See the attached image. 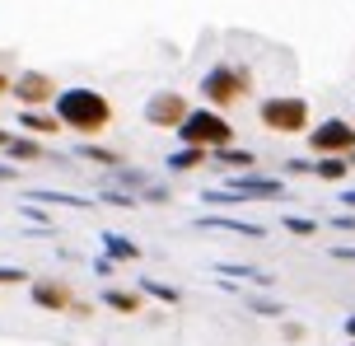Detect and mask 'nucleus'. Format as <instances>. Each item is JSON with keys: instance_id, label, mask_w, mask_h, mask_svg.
<instances>
[{"instance_id": "nucleus-1", "label": "nucleus", "mask_w": 355, "mask_h": 346, "mask_svg": "<svg viewBox=\"0 0 355 346\" xmlns=\"http://www.w3.org/2000/svg\"><path fill=\"white\" fill-rule=\"evenodd\" d=\"M52 108H56L61 131H75L80 141H98V136L112 127V103H107V94L89 89V85H66V89H56Z\"/></svg>"}, {"instance_id": "nucleus-2", "label": "nucleus", "mask_w": 355, "mask_h": 346, "mask_svg": "<svg viewBox=\"0 0 355 346\" xmlns=\"http://www.w3.org/2000/svg\"><path fill=\"white\" fill-rule=\"evenodd\" d=\"M201 98H206V108H220V112L239 108L243 98H252V71L248 66H234V61L211 66L201 75Z\"/></svg>"}, {"instance_id": "nucleus-3", "label": "nucleus", "mask_w": 355, "mask_h": 346, "mask_svg": "<svg viewBox=\"0 0 355 346\" xmlns=\"http://www.w3.org/2000/svg\"><path fill=\"white\" fill-rule=\"evenodd\" d=\"M178 141L182 146H201V150H220V146H234V122L225 117L220 108H187V117L178 122Z\"/></svg>"}, {"instance_id": "nucleus-4", "label": "nucleus", "mask_w": 355, "mask_h": 346, "mask_svg": "<svg viewBox=\"0 0 355 346\" xmlns=\"http://www.w3.org/2000/svg\"><path fill=\"white\" fill-rule=\"evenodd\" d=\"M257 122L266 131H276V136H304L313 127V108L300 94H271V98L257 103Z\"/></svg>"}, {"instance_id": "nucleus-5", "label": "nucleus", "mask_w": 355, "mask_h": 346, "mask_svg": "<svg viewBox=\"0 0 355 346\" xmlns=\"http://www.w3.org/2000/svg\"><path fill=\"white\" fill-rule=\"evenodd\" d=\"M304 136H309L313 155H351L355 150V122H346V117H322L318 127H309Z\"/></svg>"}, {"instance_id": "nucleus-6", "label": "nucleus", "mask_w": 355, "mask_h": 346, "mask_svg": "<svg viewBox=\"0 0 355 346\" xmlns=\"http://www.w3.org/2000/svg\"><path fill=\"white\" fill-rule=\"evenodd\" d=\"M225 192L239 197V206H243V201H281V197H290V187H285L281 178H266V173H257V168H248V173H230Z\"/></svg>"}, {"instance_id": "nucleus-7", "label": "nucleus", "mask_w": 355, "mask_h": 346, "mask_svg": "<svg viewBox=\"0 0 355 346\" xmlns=\"http://www.w3.org/2000/svg\"><path fill=\"white\" fill-rule=\"evenodd\" d=\"M10 94L19 98V108H52L56 80L47 71H19V75H10Z\"/></svg>"}, {"instance_id": "nucleus-8", "label": "nucleus", "mask_w": 355, "mask_h": 346, "mask_svg": "<svg viewBox=\"0 0 355 346\" xmlns=\"http://www.w3.org/2000/svg\"><path fill=\"white\" fill-rule=\"evenodd\" d=\"M187 108H192V103H187L178 89H159V94H150V98H145L141 117L150 122V127H159V131H173L178 122L187 117Z\"/></svg>"}, {"instance_id": "nucleus-9", "label": "nucleus", "mask_w": 355, "mask_h": 346, "mask_svg": "<svg viewBox=\"0 0 355 346\" xmlns=\"http://www.w3.org/2000/svg\"><path fill=\"white\" fill-rule=\"evenodd\" d=\"M28 295H33L37 309H47V313H66L75 304V291L66 286V281H56V276H37V281H28Z\"/></svg>"}, {"instance_id": "nucleus-10", "label": "nucleus", "mask_w": 355, "mask_h": 346, "mask_svg": "<svg viewBox=\"0 0 355 346\" xmlns=\"http://www.w3.org/2000/svg\"><path fill=\"white\" fill-rule=\"evenodd\" d=\"M0 155H5L10 164H37V159H47V150H42V141H37V136H10Z\"/></svg>"}, {"instance_id": "nucleus-11", "label": "nucleus", "mask_w": 355, "mask_h": 346, "mask_svg": "<svg viewBox=\"0 0 355 346\" xmlns=\"http://www.w3.org/2000/svg\"><path fill=\"white\" fill-rule=\"evenodd\" d=\"M19 127L28 131V136H56L61 122H56V112H47V108H24L19 112Z\"/></svg>"}, {"instance_id": "nucleus-12", "label": "nucleus", "mask_w": 355, "mask_h": 346, "mask_svg": "<svg viewBox=\"0 0 355 346\" xmlns=\"http://www.w3.org/2000/svg\"><path fill=\"white\" fill-rule=\"evenodd\" d=\"M211 159H215L220 168H230V173H248V168H257V155H252V150H239V146L211 150Z\"/></svg>"}, {"instance_id": "nucleus-13", "label": "nucleus", "mask_w": 355, "mask_h": 346, "mask_svg": "<svg viewBox=\"0 0 355 346\" xmlns=\"http://www.w3.org/2000/svg\"><path fill=\"white\" fill-rule=\"evenodd\" d=\"M98 300H103L112 313H141V309H145V295H141V291H122V286H107Z\"/></svg>"}, {"instance_id": "nucleus-14", "label": "nucleus", "mask_w": 355, "mask_h": 346, "mask_svg": "<svg viewBox=\"0 0 355 346\" xmlns=\"http://www.w3.org/2000/svg\"><path fill=\"white\" fill-rule=\"evenodd\" d=\"M201 164H211V150H201V146H178L168 155V173H192Z\"/></svg>"}, {"instance_id": "nucleus-15", "label": "nucleus", "mask_w": 355, "mask_h": 346, "mask_svg": "<svg viewBox=\"0 0 355 346\" xmlns=\"http://www.w3.org/2000/svg\"><path fill=\"white\" fill-rule=\"evenodd\" d=\"M103 253L112 257V262H141V243H131V239H122V234H112V230H103Z\"/></svg>"}, {"instance_id": "nucleus-16", "label": "nucleus", "mask_w": 355, "mask_h": 346, "mask_svg": "<svg viewBox=\"0 0 355 346\" xmlns=\"http://www.w3.org/2000/svg\"><path fill=\"white\" fill-rule=\"evenodd\" d=\"M75 159H89V164H98V168H117L122 164V155L107 150V146H98V141H80V146H75Z\"/></svg>"}, {"instance_id": "nucleus-17", "label": "nucleus", "mask_w": 355, "mask_h": 346, "mask_svg": "<svg viewBox=\"0 0 355 346\" xmlns=\"http://www.w3.org/2000/svg\"><path fill=\"white\" fill-rule=\"evenodd\" d=\"M346 173H351L346 155H313V178H322V182H341Z\"/></svg>"}, {"instance_id": "nucleus-18", "label": "nucleus", "mask_w": 355, "mask_h": 346, "mask_svg": "<svg viewBox=\"0 0 355 346\" xmlns=\"http://www.w3.org/2000/svg\"><path fill=\"white\" fill-rule=\"evenodd\" d=\"M230 230V234H248V239H266V230L262 225H248V220H234V216H206L201 220V230Z\"/></svg>"}, {"instance_id": "nucleus-19", "label": "nucleus", "mask_w": 355, "mask_h": 346, "mask_svg": "<svg viewBox=\"0 0 355 346\" xmlns=\"http://www.w3.org/2000/svg\"><path fill=\"white\" fill-rule=\"evenodd\" d=\"M107 173H112V178L122 182V187H131V192H136V197H141V187H150V173H145V168H126V164H117V168H107Z\"/></svg>"}, {"instance_id": "nucleus-20", "label": "nucleus", "mask_w": 355, "mask_h": 346, "mask_svg": "<svg viewBox=\"0 0 355 346\" xmlns=\"http://www.w3.org/2000/svg\"><path fill=\"white\" fill-rule=\"evenodd\" d=\"M136 291H141V295H155V300H164V304H182V291H178V286H164V281H155V276H145Z\"/></svg>"}, {"instance_id": "nucleus-21", "label": "nucleus", "mask_w": 355, "mask_h": 346, "mask_svg": "<svg viewBox=\"0 0 355 346\" xmlns=\"http://www.w3.org/2000/svg\"><path fill=\"white\" fill-rule=\"evenodd\" d=\"M28 201H47V206H71V211H89L85 197H66V192H28Z\"/></svg>"}, {"instance_id": "nucleus-22", "label": "nucleus", "mask_w": 355, "mask_h": 346, "mask_svg": "<svg viewBox=\"0 0 355 346\" xmlns=\"http://www.w3.org/2000/svg\"><path fill=\"white\" fill-rule=\"evenodd\" d=\"M243 304H248L252 313H262V318H285V304L266 300V295H243Z\"/></svg>"}, {"instance_id": "nucleus-23", "label": "nucleus", "mask_w": 355, "mask_h": 346, "mask_svg": "<svg viewBox=\"0 0 355 346\" xmlns=\"http://www.w3.org/2000/svg\"><path fill=\"white\" fill-rule=\"evenodd\" d=\"M98 201L122 206V211H136V206H141V197H136V192H122V187H103V192H98Z\"/></svg>"}, {"instance_id": "nucleus-24", "label": "nucleus", "mask_w": 355, "mask_h": 346, "mask_svg": "<svg viewBox=\"0 0 355 346\" xmlns=\"http://www.w3.org/2000/svg\"><path fill=\"white\" fill-rule=\"evenodd\" d=\"M281 225L290 230V234H300V239L318 234V220H309V216H281Z\"/></svg>"}, {"instance_id": "nucleus-25", "label": "nucleus", "mask_w": 355, "mask_h": 346, "mask_svg": "<svg viewBox=\"0 0 355 346\" xmlns=\"http://www.w3.org/2000/svg\"><path fill=\"white\" fill-rule=\"evenodd\" d=\"M220 272H225V276H243V281H252V286H271V276L257 272V267H234V262H225Z\"/></svg>"}, {"instance_id": "nucleus-26", "label": "nucleus", "mask_w": 355, "mask_h": 346, "mask_svg": "<svg viewBox=\"0 0 355 346\" xmlns=\"http://www.w3.org/2000/svg\"><path fill=\"white\" fill-rule=\"evenodd\" d=\"M141 201H155V206H164V201H173V192H168V187H159V182H150V187H141Z\"/></svg>"}, {"instance_id": "nucleus-27", "label": "nucleus", "mask_w": 355, "mask_h": 346, "mask_svg": "<svg viewBox=\"0 0 355 346\" xmlns=\"http://www.w3.org/2000/svg\"><path fill=\"white\" fill-rule=\"evenodd\" d=\"M24 281H28L24 267H0V286H24Z\"/></svg>"}, {"instance_id": "nucleus-28", "label": "nucleus", "mask_w": 355, "mask_h": 346, "mask_svg": "<svg viewBox=\"0 0 355 346\" xmlns=\"http://www.w3.org/2000/svg\"><path fill=\"white\" fill-rule=\"evenodd\" d=\"M285 173H313V159H285Z\"/></svg>"}, {"instance_id": "nucleus-29", "label": "nucleus", "mask_w": 355, "mask_h": 346, "mask_svg": "<svg viewBox=\"0 0 355 346\" xmlns=\"http://www.w3.org/2000/svg\"><path fill=\"white\" fill-rule=\"evenodd\" d=\"M112 267H117V262H112V257H94V272H98V276H112Z\"/></svg>"}, {"instance_id": "nucleus-30", "label": "nucleus", "mask_w": 355, "mask_h": 346, "mask_svg": "<svg viewBox=\"0 0 355 346\" xmlns=\"http://www.w3.org/2000/svg\"><path fill=\"white\" fill-rule=\"evenodd\" d=\"M304 337H309V332H304L300 323H285V342H304Z\"/></svg>"}, {"instance_id": "nucleus-31", "label": "nucleus", "mask_w": 355, "mask_h": 346, "mask_svg": "<svg viewBox=\"0 0 355 346\" xmlns=\"http://www.w3.org/2000/svg\"><path fill=\"white\" fill-rule=\"evenodd\" d=\"M332 230H355V211H346V216L332 220Z\"/></svg>"}, {"instance_id": "nucleus-32", "label": "nucleus", "mask_w": 355, "mask_h": 346, "mask_svg": "<svg viewBox=\"0 0 355 346\" xmlns=\"http://www.w3.org/2000/svg\"><path fill=\"white\" fill-rule=\"evenodd\" d=\"M332 257H337V262H355V248H351V243H341V248H332Z\"/></svg>"}, {"instance_id": "nucleus-33", "label": "nucleus", "mask_w": 355, "mask_h": 346, "mask_svg": "<svg viewBox=\"0 0 355 346\" xmlns=\"http://www.w3.org/2000/svg\"><path fill=\"white\" fill-rule=\"evenodd\" d=\"M19 178V164H0V182H15Z\"/></svg>"}, {"instance_id": "nucleus-34", "label": "nucleus", "mask_w": 355, "mask_h": 346, "mask_svg": "<svg viewBox=\"0 0 355 346\" xmlns=\"http://www.w3.org/2000/svg\"><path fill=\"white\" fill-rule=\"evenodd\" d=\"M66 313H75V318H89V313H94V304H80V300H75V304H71Z\"/></svg>"}, {"instance_id": "nucleus-35", "label": "nucleus", "mask_w": 355, "mask_h": 346, "mask_svg": "<svg viewBox=\"0 0 355 346\" xmlns=\"http://www.w3.org/2000/svg\"><path fill=\"white\" fill-rule=\"evenodd\" d=\"M341 206H346V211H355V187H351V192H341Z\"/></svg>"}, {"instance_id": "nucleus-36", "label": "nucleus", "mask_w": 355, "mask_h": 346, "mask_svg": "<svg viewBox=\"0 0 355 346\" xmlns=\"http://www.w3.org/2000/svg\"><path fill=\"white\" fill-rule=\"evenodd\" d=\"M346 337H351V342H355V313H351V318H346Z\"/></svg>"}, {"instance_id": "nucleus-37", "label": "nucleus", "mask_w": 355, "mask_h": 346, "mask_svg": "<svg viewBox=\"0 0 355 346\" xmlns=\"http://www.w3.org/2000/svg\"><path fill=\"white\" fill-rule=\"evenodd\" d=\"M0 94H10V75L0 71Z\"/></svg>"}, {"instance_id": "nucleus-38", "label": "nucleus", "mask_w": 355, "mask_h": 346, "mask_svg": "<svg viewBox=\"0 0 355 346\" xmlns=\"http://www.w3.org/2000/svg\"><path fill=\"white\" fill-rule=\"evenodd\" d=\"M5 141H10V131H5V127H0V150H5Z\"/></svg>"}, {"instance_id": "nucleus-39", "label": "nucleus", "mask_w": 355, "mask_h": 346, "mask_svg": "<svg viewBox=\"0 0 355 346\" xmlns=\"http://www.w3.org/2000/svg\"><path fill=\"white\" fill-rule=\"evenodd\" d=\"M346 164H351V168H355V150H351V155H346Z\"/></svg>"}, {"instance_id": "nucleus-40", "label": "nucleus", "mask_w": 355, "mask_h": 346, "mask_svg": "<svg viewBox=\"0 0 355 346\" xmlns=\"http://www.w3.org/2000/svg\"><path fill=\"white\" fill-rule=\"evenodd\" d=\"M351 346H355V342H351Z\"/></svg>"}]
</instances>
